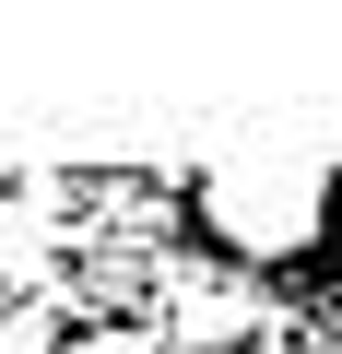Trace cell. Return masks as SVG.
Here are the masks:
<instances>
[{
    "mask_svg": "<svg viewBox=\"0 0 342 354\" xmlns=\"http://www.w3.org/2000/svg\"><path fill=\"white\" fill-rule=\"evenodd\" d=\"M272 307H260V283L248 272H225V260H165V330L153 342H189V354H225L236 330H260Z\"/></svg>",
    "mask_w": 342,
    "mask_h": 354,
    "instance_id": "obj_2",
    "label": "cell"
},
{
    "mask_svg": "<svg viewBox=\"0 0 342 354\" xmlns=\"http://www.w3.org/2000/svg\"><path fill=\"white\" fill-rule=\"evenodd\" d=\"M201 213L236 260H295L330 213V177L295 153H225V165H201Z\"/></svg>",
    "mask_w": 342,
    "mask_h": 354,
    "instance_id": "obj_1",
    "label": "cell"
},
{
    "mask_svg": "<svg viewBox=\"0 0 342 354\" xmlns=\"http://www.w3.org/2000/svg\"><path fill=\"white\" fill-rule=\"evenodd\" d=\"M295 354H342V342H295Z\"/></svg>",
    "mask_w": 342,
    "mask_h": 354,
    "instance_id": "obj_5",
    "label": "cell"
},
{
    "mask_svg": "<svg viewBox=\"0 0 342 354\" xmlns=\"http://www.w3.org/2000/svg\"><path fill=\"white\" fill-rule=\"evenodd\" d=\"M71 354H165V342H153V330H83Z\"/></svg>",
    "mask_w": 342,
    "mask_h": 354,
    "instance_id": "obj_4",
    "label": "cell"
},
{
    "mask_svg": "<svg viewBox=\"0 0 342 354\" xmlns=\"http://www.w3.org/2000/svg\"><path fill=\"white\" fill-rule=\"evenodd\" d=\"M0 354H48V319L36 307H0Z\"/></svg>",
    "mask_w": 342,
    "mask_h": 354,
    "instance_id": "obj_3",
    "label": "cell"
}]
</instances>
